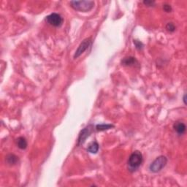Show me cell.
Segmentation results:
<instances>
[{"mask_svg":"<svg viewBox=\"0 0 187 187\" xmlns=\"http://www.w3.org/2000/svg\"><path fill=\"white\" fill-rule=\"evenodd\" d=\"M16 142L18 147L21 149V150H24V149H26V148H27V140H26V139L24 138V137H19V138L17 139Z\"/></svg>","mask_w":187,"mask_h":187,"instance_id":"obj_9","label":"cell"},{"mask_svg":"<svg viewBox=\"0 0 187 187\" xmlns=\"http://www.w3.org/2000/svg\"><path fill=\"white\" fill-rule=\"evenodd\" d=\"M175 26L174 25L173 23H168L166 25V29L170 32H173L175 31Z\"/></svg>","mask_w":187,"mask_h":187,"instance_id":"obj_13","label":"cell"},{"mask_svg":"<svg viewBox=\"0 0 187 187\" xmlns=\"http://www.w3.org/2000/svg\"><path fill=\"white\" fill-rule=\"evenodd\" d=\"M163 10L166 12H170L172 11V7L168 4H165L163 5Z\"/></svg>","mask_w":187,"mask_h":187,"instance_id":"obj_16","label":"cell"},{"mask_svg":"<svg viewBox=\"0 0 187 187\" xmlns=\"http://www.w3.org/2000/svg\"><path fill=\"white\" fill-rule=\"evenodd\" d=\"M70 5L74 10L77 11L86 12L92 10L94 7V2L89 0L83 1H71Z\"/></svg>","mask_w":187,"mask_h":187,"instance_id":"obj_2","label":"cell"},{"mask_svg":"<svg viewBox=\"0 0 187 187\" xmlns=\"http://www.w3.org/2000/svg\"><path fill=\"white\" fill-rule=\"evenodd\" d=\"M167 163V159L166 156H159L151 164L150 166H149V170H150L151 172H154V173L159 172L166 166Z\"/></svg>","mask_w":187,"mask_h":187,"instance_id":"obj_3","label":"cell"},{"mask_svg":"<svg viewBox=\"0 0 187 187\" xmlns=\"http://www.w3.org/2000/svg\"><path fill=\"white\" fill-rule=\"evenodd\" d=\"M99 144L97 143V142L94 141L89 144V145L87 148V151H88V152L91 153V154H97L98 151H99Z\"/></svg>","mask_w":187,"mask_h":187,"instance_id":"obj_10","label":"cell"},{"mask_svg":"<svg viewBox=\"0 0 187 187\" xmlns=\"http://www.w3.org/2000/svg\"><path fill=\"white\" fill-rule=\"evenodd\" d=\"M142 161V155L141 152L139 151H135L130 155L128 159V170L131 172H134L139 169V167L141 166Z\"/></svg>","mask_w":187,"mask_h":187,"instance_id":"obj_1","label":"cell"},{"mask_svg":"<svg viewBox=\"0 0 187 187\" xmlns=\"http://www.w3.org/2000/svg\"><path fill=\"white\" fill-rule=\"evenodd\" d=\"M113 127L114 126L112 125V124H98V125L96 126V129H97V131H105Z\"/></svg>","mask_w":187,"mask_h":187,"instance_id":"obj_12","label":"cell"},{"mask_svg":"<svg viewBox=\"0 0 187 187\" xmlns=\"http://www.w3.org/2000/svg\"><path fill=\"white\" fill-rule=\"evenodd\" d=\"M174 130L176 132L178 135H183L186 132V126L185 125V124L182 122H176L173 125Z\"/></svg>","mask_w":187,"mask_h":187,"instance_id":"obj_7","label":"cell"},{"mask_svg":"<svg viewBox=\"0 0 187 187\" xmlns=\"http://www.w3.org/2000/svg\"><path fill=\"white\" fill-rule=\"evenodd\" d=\"M183 102H184L185 105L186 104V94H184V97H183Z\"/></svg>","mask_w":187,"mask_h":187,"instance_id":"obj_17","label":"cell"},{"mask_svg":"<svg viewBox=\"0 0 187 187\" xmlns=\"http://www.w3.org/2000/svg\"><path fill=\"white\" fill-rule=\"evenodd\" d=\"M6 161L10 165H14L18 162V157L15 154H9L7 156Z\"/></svg>","mask_w":187,"mask_h":187,"instance_id":"obj_11","label":"cell"},{"mask_svg":"<svg viewBox=\"0 0 187 187\" xmlns=\"http://www.w3.org/2000/svg\"><path fill=\"white\" fill-rule=\"evenodd\" d=\"M143 4L147 7H154L156 5L155 1H150V0H145L143 1Z\"/></svg>","mask_w":187,"mask_h":187,"instance_id":"obj_15","label":"cell"},{"mask_svg":"<svg viewBox=\"0 0 187 187\" xmlns=\"http://www.w3.org/2000/svg\"><path fill=\"white\" fill-rule=\"evenodd\" d=\"M45 21L48 24L54 26V27H60L64 22L63 18L59 14L56 13V12H53V13L48 15L45 18Z\"/></svg>","mask_w":187,"mask_h":187,"instance_id":"obj_4","label":"cell"},{"mask_svg":"<svg viewBox=\"0 0 187 187\" xmlns=\"http://www.w3.org/2000/svg\"><path fill=\"white\" fill-rule=\"evenodd\" d=\"M92 129H91V126H86V127H85L84 129H82V130L81 131V132H80L79 136H78V146H79V145H83V144L84 143L85 140H86V139L90 136V135L92 134Z\"/></svg>","mask_w":187,"mask_h":187,"instance_id":"obj_6","label":"cell"},{"mask_svg":"<svg viewBox=\"0 0 187 187\" xmlns=\"http://www.w3.org/2000/svg\"><path fill=\"white\" fill-rule=\"evenodd\" d=\"M122 63L123 65L124 66H133L137 65H138V62L136 60V58H134V57H126V58H123Z\"/></svg>","mask_w":187,"mask_h":187,"instance_id":"obj_8","label":"cell"},{"mask_svg":"<svg viewBox=\"0 0 187 187\" xmlns=\"http://www.w3.org/2000/svg\"><path fill=\"white\" fill-rule=\"evenodd\" d=\"M134 44L138 50H142L143 48V44H142L140 41L138 40H134Z\"/></svg>","mask_w":187,"mask_h":187,"instance_id":"obj_14","label":"cell"},{"mask_svg":"<svg viewBox=\"0 0 187 187\" xmlns=\"http://www.w3.org/2000/svg\"><path fill=\"white\" fill-rule=\"evenodd\" d=\"M91 44H92V40H91L90 38L85 39V40L80 44V45L78 46V49L76 50L73 56L75 59L78 58L81 54H83V53L88 48V47L91 45Z\"/></svg>","mask_w":187,"mask_h":187,"instance_id":"obj_5","label":"cell"}]
</instances>
